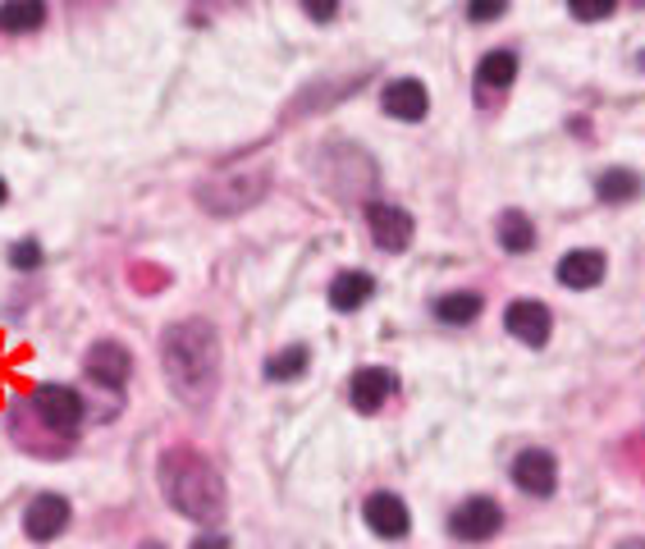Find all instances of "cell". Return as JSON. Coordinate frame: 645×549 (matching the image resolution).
Masks as SVG:
<instances>
[{
  "instance_id": "83f0119b",
  "label": "cell",
  "mask_w": 645,
  "mask_h": 549,
  "mask_svg": "<svg viewBox=\"0 0 645 549\" xmlns=\"http://www.w3.org/2000/svg\"><path fill=\"white\" fill-rule=\"evenodd\" d=\"M0 202H5V179H0Z\"/></svg>"
},
{
  "instance_id": "5bb4252c",
  "label": "cell",
  "mask_w": 645,
  "mask_h": 549,
  "mask_svg": "<svg viewBox=\"0 0 645 549\" xmlns=\"http://www.w3.org/2000/svg\"><path fill=\"white\" fill-rule=\"evenodd\" d=\"M206 188H225V202H215V216H229V211H243L252 206L261 193H266V170H252V175H234V179H211Z\"/></svg>"
},
{
  "instance_id": "277c9868",
  "label": "cell",
  "mask_w": 645,
  "mask_h": 549,
  "mask_svg": "<svg viewBox=\"0 0 645 549\" xmlns=\"http://www.w3.org/2000/svg\"><path fill=\"white\" fill-rule=\"evenodd\" d=\"M33 403H37V413H41V421L51 426V431H60V435L79 431V421H83V398L69 390V385H41V390L33 394Z\"/></svg>"
},
{
  "instance_id": "8fae6325",
  "label": "cell",
  "mask_w": 645,
  "mask_h": 549,
  "mask_svg": "<svg viewBox=\"0 0 645 549\" xmlns=\"http://www.w3.org/2000/svg\"><path fill=\"white\" fill-rule=\"evenodd\" d=\"M390 394H394V375L385 367H362L348 385V398L357 413H380L390 403Z\"/></svg>"
},
{
  "instance_id": "f1b7e54d",
  "label": "cell",
  "mask_w": 645,
  "mask_h": 549,
  "mask_svg": "<svg viewBox=\"0 0 645 549\" xmlns=\"http://www.w3.org/2000/svg\"><path fill=\"white\" fill-rule=\"evenodd\" d=\"M142 549H165V545H156V540H152V545H142Z\"/></svg>"
},
{
  "instance_id": "ac0fdd59",
  "label": "cell",
  "mask_w": 645,
  "mask_h": 549,
  "mask_svg": "<svg viewBox=\"0 0 645 549\" xmlns=\"http://www.w3.org/2000/svg\"><path fill=\"white\" fill-rule=\"evenodd\" d=\"M499 243H504L509 252H531L536 248V225L522 216V211H504V216H499Z\"/></svg>"
},
{
  "instance_id": "9a60e30c",
  "label": "cell",
  "mask_w": 645,
  "mask_h": 549,
  "mask_svg": "<svg viewBox=\"0 0 645 549\" xmlns=\"http://www.w3.org/2000/svg\"><path fill=\"white\" fill-rule=\"evenodd\" d=\"M375 294V279L367 271H344L339 279L330 284V307H339V312H357L367 298Z\"/></svg>"
},
{
  "instance_id": "6da1fadb",
  "label": "cell",
  "mask_w": 645,
  "mask_h": 549,
  "mask_svg": "<svg viewBox=\"0 0 645 549\" xmlns=\"http://www.w3.org/2000/svg\"><path fill=\"white\" fill-rule=\"evenodd\" d=\"M160 367L183 403H193V408L211 403L215 385H220V339H215V330L206 321L170 325L160 339Z\"/></svg>"
},
{
  "instance_id": "d4e9b609",
  "label": "cell",
  "mask_w": 645,
  "mask_h": 549,
  "mask_svg": "<svg viewBox=\"0 0 645 549\" xmlns=\"http://www.w3.org/2000/svg\"><path fill=\"white\" fill-rule=\"evenodd\" d=\"M302 10L312 14L316 23H330L334 14H339V0H302Z\"/></svg>"
},
{
  "instance_id": "d6986e66",
  "label": "cell",
  "mask_w": 645,
  "mask_h": 549,
  "mask_svg": "<svg viewBox=\"0 0 645 549\" xmlns=\"http://www.w3.org/2000/svg\"><path fill=\"white\" fill-rule=\"evenodd\" d=\"M481 307H486L481 294H444V298H435V317L444 325H467L481 317Z\"/></svg>"
},
{
  "instance_id": "8992f818",
  "label": "cell",
  "mask_w": 645,
  "mask_h": 549,
  "mask_svg": "<svg viewBox=\"0 0 645 549\" xmlns=\"http://www.w3.org/2000/svg\"><path fill=\"white\" fill-rule=\"evenodd\" d=\"M504 325H509V334H513V339H522V344L540 348V344L549 339V330H554V317H549V307H545V302L522 298V302H509Z\"/></svg>"
},
{
  "instance_id": "3957f363",
  "label": "cell",
  "mask_w": 645,
  "mask_h": 549,
  "mask_svg": "<svg viewBox=\"0 0 645 549\" xmlns=\"http://www.w3.org/2000/svg\"><path fill=\"white\" fill-rule=\"evenodd\" d=\"M499 527H504V509L494 504V499H486V494H476V499H467V504L449 517V532L458 536V540H490Z\"/></svg>"
},
{
  "instance_id": "ba28073f",
  "label": "cell",
  "mask_w": 645,
  "mask_h": 549,
  "mask_svg": "<svg viewBox=\"0 0 645 549\" xmlns=\"http://www.w3.org/2000/svg\"><path fill=\"white\" fill-rule=\"evenodd\" d=\"M513 481L527 490V494H554L559 486V463H554V453H545V449H527V453H517V463H513Z\"/></svg>"
},
{
  "instance_id": "603a6c76",
  "label": "cell",
  "mask_w": 645,
  "mask_h": 549,
  "mask_svg": "<svg viewBox=\"0 0 645 549\" xmlns=\"http://www.w3.org/2000/svg\"><path fill=\"white\" fill-rule=\"evenodd\" d=\"M10 261H14L19 271H37L41 266V243H37V238H23V243H14Z\"/></svg>"
},
{
  "instance_id": "30bf717a",
  "label": "cell",
  "mask_w": 645,
  "mask_h": 549,
  "mask_svg": "<svg viewBox=\"0 0 645 549\" xmlns=\"http://www.w3.org/2000/svg\"><path fill=\"white\" fill-rule=\"evenodd\" d=\"M367 220H371V238H375V248H385V252H403L413 243V216L403 206H371L367 211Z\"/></svg>"
},
{
  "instance_id": "4fadbf2b",
  "label": "cell",
  "mask_w": 645,
  "mask_h": 549,
  "mask_svg": "<svg viewBox=\"0 0 645 549\" xmlns=\"http://www.w3.org/2000/svg\"><path fill=\"white\" fill-rule=\"evenodd\" d=\"M385 110L394 115V119H426V110H430V92H426V83H417V79H394L390 87H385Z\"/></svg>"
},
{
  "instance_id": "4316f807",
  "label": "cell",
  "mask_w": 645,
  "mask_h": 549,
  "mask_svg": "<svg viewBox=\"0 0 645 549\" xmlns=\"http://www.w3.org/2000/svg\"><path fill=\"white\" fill-rule=\"evenodd\" d=\"M618 549H645V540H623V545H618Z\"/></svg>"
},
{
  "instance_id": "484cf974",
  "label": "cell",
  "mask_w": 645,
  "mask_h": 549,
  "mask_svg": "<svg viewBox=\"0 0 645 549\" xmlns=\"http://www.w3.org/2000/svg\"><path fill=\"white\" fill-rule=\"evenodd\" d=\"M188 549H229V540H225V536H198Z\"/></svg>"
},
{
  "instance_id": "2e32d148",
  "label": "cell",
  "mask_w": 645,
  "mask_h": 549,
  "mask_svg": "<svg viewBox=\"0 0 645 549\" xmlns=\"http://www.w3.org/2000/svg\"><path fill=\"white\" fill-rule=\"evenodd\" d=\"M517 74V56L513 51H490L476 64V92H504Z\"/></svg>"
},
{
  "instance_id": "7a4b0ae2",
  "label": "cell",
  "mask_w": 645,
  "mask_h": 549,
  "mask_svg": "<svg viewBox=\"0 0 645 549\" xmlns=\"http://www.w3.org/2000/svg\"><path fill=\"white\" fill-rule=\"evenodd\" d=\"M160 490L170 499V509L193 517V522H220L225 513V481L215 463L206 453L188 449V444H175L165 449L160 458Z\"/></svg>"
},
{
  "instance_id": "9c48e42d",
  "label": "cell",
  "mask_w": 645,
  "mask_h": 549,
  "mask_svg": "<svg viewBox=\"0 0 645 549\" xmlns=\"http://www.w3.org/2000/svg\"><path fill=\"white\" fill-rule=\"evenodd\" d=\"M367 527L380 536V540H403L413 527V517H408V504H403L398 494H371L367 499Z\"/></svg>"
},
{
  "instance_id": "5b68a950",
  "label": "cell",
  "mask_w": 645,
  "mask_h": 549,
  "mask_svg": "<svg viewBox=\"0 0 645 549\" xmlns=\"http://www.w3.org/2000/svg\"><path fill=\"white\" fill-rule=\"evenodd\" d=\"M87 375L97 380V385L106 390H124L129 385V375H133V357L124 344H115V339H101V344H92L87 348Z\"/></svg>"
},
{
  "instance_id": "7402d4cb",
  "label": "cell",
  "mask_w": 645,
  "mask_h": 549,
  "mask_svg": "<svg viewBox=\"0 0 645 549\" xmlns=\"http://www.w3.org/2000/svg\"><path fill=\"white\" fill-rule=\"evenodd\" d=\"M618 0H568V10L577 14L582 23H595V19H609Z\"/></svg>"
},
{
  "instance_id": "ffe728a7",
  "label": "cell",
  "mask_w": 645,
  "mask_h": 549,
  "mask_svg": "<svg viewBox=\"0 0 645 549\" xmlns=\"http://www.w3.org/2000/svg\"><path fill=\"white\" fill-rule=\"evenodd\" d=\"M595 193H600V202H632L641 193V179L632 170H605L600 183H595Z\"/></svg>"
},
{
  "instance_id": "7c38bea8",
  "label": "cell",
  "mask_w": 645,
  "mask_h": 549,
  "mask_svg": "<svg viewBox=\"0 0 645 549\" xmlns=\"http://www.w3.org/2000/svg\"><path fill=\"white\" fill-rule=\"evenodd\" d=\"M554 275H559V284H568V289H595V284L605 279V252H595V248L568 252Z\"/></svg>"
},
{
  "instance_id": "44dd1931",
  "label": "cell",
  "mask_w": 645,
  "mask_h": 549,
  "mask_svg": "<svg viewBox=\"0 0 645 549\" xmlns=\"http://www.w3.org/2000/svg\"><path fill=\"white\" fill-rule=\"evenodd\" d=\"M307 362H312V353H307L302 344H294V348L275 353L271 362H266V380H298L307 371Z\"/></svg>"
},
{
  "instance_id": "52a82bcc",
  "label": "cell",
  "mask_w": 645,
  "mask_h": 549,
  "mask_svg": "<svg viewBox=\"0 0 645 549\" xmlns=\"http://www.w3.org/2000/svg\"><path fill=\"white\" fill-rule=\"evenodd\" d=\"M69 527V499L64 494H37L28 513H23V532L28 540H56Z\"/></svg>"
},
{
  "instance_id": "e0dca14e",
  "label": "cell",
  "mask_w": 645,
  "mask_h": 549,
  "mask_svg": "<svg viewBox=\"0 0 645 549\" xmlns=\"http://www.w3.org/2000/svg\"><path fill=\"white\" fill-rule=\"evenodd\" d=\"M46 23V0H5L0 5V28L5 33H37Z\"/></svg>"
},
{
  "instance_id": "cb8c5ba5",
  "label": "cell",
  "mask_w": 645,
  "mask_h": 549,
  "mask_svg": "<svg viewBox=\"0 0 645 549\" xmlns=\"http://www.w3.org/2000/svg\"><path fill=\"white\" fill-rule=\"evenodd\" d=\"M509 10V0H467V19L471 23H490Z\"/></svg>"
}]
</instances>
